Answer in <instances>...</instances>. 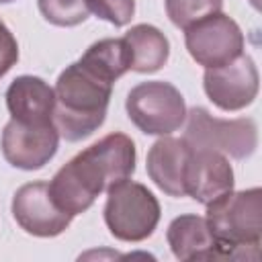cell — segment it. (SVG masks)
I'll list each match as a JSON object with an SVG mask.
<instances>
[{
  "label": "cell",
  "instance_id": "obj_19",
  "mask_svg": "<svg viewBox=\"0 0 262 262\" xmlns=\"http://www.w3.org/2000/svg\"><path fill=\"white\" fill-rule=\"evenodd\" d=\"M90 14L115 25L125 27L135 14V0H84Z\"/></svg>",
  "mask_w": 262,
  "mask_h": 262
},
{
  "label": "cell",
  "instance_id": "obj_12",
  "mask_svg": "<svg viewBox=\"0 0 262 262\" xmlns=\"http://www.w3.org/2000/svg\"><path fill=\"white\" fill-rule=\"evenodd\" d=\"M190 154V145L184 139L162 135L147 151L145 170L151 182L168 196L184 194V166Z\"/></svg>",
  "mask_w": 262,
  "mask_h": 262
},
{
  "label": "cell",
  "instance_id": "obj_4",
  "mask_svg": "<svg viewBox=\"0 0 262 262\" xmlns=\"http://www.w3.org/2000/svg\"><path fill=\"white\" fill-rule=\"evenodd\" d=\"M160 203L154 192L135 180H121L106 190L104 223L121 242H143L160 223Z\"/></svg>",
  "mask_w": 262,
  "mask_h": 262
},
{
  "label": "cell",
  "instance_id": "obj_6",
  "mask_svg": "<svg viewBox=\"0 0 262 262\" xmlns=\"http://www.w3.org/2000/svg\"><path fill=\"white\" fill-rule=\"evenodd\" d=\"M131 123L145 135H170L186 121V104L180 90L164 80L133 86L125 100Z\"/></svg>",
  "mask_w": 262,
  "mask_h": 262
},
{
  "label": "cell",
  "instance_id": "obj_15",
  "mask_svg": "<svg viewBox=\"0 0 262 262\" xmlns=\"http://www.w3.org/2000/svg\"><path fill=\"white\" fill-rule=\"evenodd\" d=\"M129 53H131V70L139 74H154L166 66L170 57V43L166 35L147 23L131 27L123 35Z\"/></svg>",
  "mask_w": 262,
  "mask_h": 262
},
{
  "label": "cell",
  "instance_id": "obj_5",
  "mask_svg": "<svg viewBox=\"0 0 262 262\" xmlns=\"http://www.w3.org/2000/svg\"><path fill=\"white\" fill-rule=\"evenodd\" d=\"M182 139L192 149L219 151L225 158L246 160L258 147V127L250 117L219 119L203 106L186 111Z\"/></svg>",
  "mask_w": 262,
  "mask_h": 262
},
{
  "label": "cell",
  "instance_id": "obj_9",
  "mask_svg": "<svg viewBox=\"0 0 262 262\" xmlns=\"http://www.w3.org/2000/svg\"><path fill=\"white\" fill-rule=\"evenodd\" d=\"M59 133L55 123H20L10 119L4 125L0 147L4 160L18 170H39L57 154Z\"/></svg>",
  "mask_w": 262,
  "mask_h": 262
},
{
  "label": "cell",
  "instance_id": "obj_3",
  "mask_svg": "<svg viewBox=\"0 0 262 262\" xmlns=\"http://www.w3.org/2000/svg\"><path fill=\"white\" fill-rule=\"evenodd\" d=\"M207 207V225L217 242L215 260H258L262 239V190H229Z\"/></svg>",
  "mask_w": 262,
  "mask_h": 262
},
{
  "label": "cell",
  "instance_id": "obj_13",
  "mask_svg": "<svg viewBox=\"0 0 262 262\" xmlns=\"http://www.w3.org/2000/svg\"><path fill=\"white\" fill-rule=\"evenodd\" d=\"M6 106L10 119L20 123H51L55 92L39 76H18L6 90Z\"/></svg>",
  "mask_w": 262,
  "mask_h": 262
},
{
  "label": "cell",
  "instance_id": "obj_1",
  "mask_svg": "<svg viewBox=\"0 0 262 262\" xmlns=\"http://www.w3.org/2000/svg\"><path fill=\"white\" fill-rule=\"evenodd\" d=\"M135 143L125 133H108L61 166L49 184L55 205L72 217L88 211L96 196L135 172Z\"/></svg>",
  "mask_w": 262,
  "mask_h": 262
},
{
  "label": "cell",
  "instance_id": "obj_11",
  "mask_svg": "<svg viewBox=\"0 0 262 262\" xmlns=\"http://www.w3.org/2000/svg\"><path fill=\"white\" fill-rule=\"evenodd\" d=\"M233 168L229 160L211 149H192L184 166V194L209 205L233 190Z\"/></svg>",
  "mask_w": 262,
  "mask_h": 262
},
{
  "label": "cell",
  "instance_id": "obj_17",
  "mask_svg": "<svg viewBox=\"0 0 262 262\" xmlns=\"http://www.w3.org/2000/svg\"><path fill=\"white\" fill-rule=\"evenodd\" d=\"M223 0H166V14L178 29H188L190 25L221 12Z\"/></svg>",
  "mask_w": 262,
  "mask_h": 262
},
{
  "label": "cell",
  "instance_id": "obj_7",
  "mask_svg": "<svg viewBox=\"0 0 262 262\" xmlns=\"http://www.w3.org/2000/svg\"><path fill=\"white\" fill-rule=\"evenodd\" d=\"M184 43L190 57L207 68L223 66L244 53V33L239 25L223 14H211L184 29Z\"/></svg>",
  "mask_w": 262,
  "mask_h": 262
},
{
  "label": "cell",
  "instance_id": "obj_18",
  "mask_svg": "<svg viewBox=\"0 0 262 262\" xmlns=\"http://www.w3.org/2000/svg\"><path fill=\"white\" fill-rule=\"evenodd\" d=\"M37 6L41 16L55 27H76L90 16L84 0H37Z\"/></svg>",
  "mask_w": 262,
  "mask_h": 262
},
{
  "label": "cell",
  "instance_id": "obj_10",
  "mask_svg": "<svg viewBox=\"0 0 262 262\" xmlns=\"http://www.w3.org/2000/svg\"><path fill=\"white\" fill-rule=\"evenodd\" d=\"M12 217L27 233L35 237H55L63 233L72 215L61 211L49 194L47 182H27L12 196Z\"/></svg>",
  "mask_w": 262,
  "mask_h": 262
},
{
  "label": "cell",
  "instance_id": "obj_21",
  "mask_svg": "<svg viewBox=\"0 0 262 262\" xmlns=\"http://www.w3.org/2000/svg\"><path fill=\"white\" fill-rule=\"evenodd\" d=\"M8 2H14V0H0V4H8Z\"/></svg>",
  "mask_w": 262,
  "mask_h": 262
},
{
  "label": "cell",
  "instance_id": "obj_16",
  "mask_svg": "<svg viewBox=\"0 0 262 262\" xmlns=\"http://www.w3.org/2000/svg\"><path fill=\"white\" fill-rule=\"evenodd\" d=\"M82 63H86L90 70L106 78L108 82H117L127 70H131V53L125 43V39H100L92 43L80 57Z\"/></svg>",
  "mask_w": 262,
  "mask_h": 262
},
{
  "label": "cell",
  "instance_id": "obj_20",
  "mask_svg": "<svg viewBox=\"0 0 262 262\" xmlns=\"http://www.w3.org/2000/svg\"><path fill=\"white\" fill-rule=\"evenodd\" d=\"M18 61V43L0 18V78Z\"/></svg>",
  "mask_w": 262,
  "mask_h": 262
},
{
  "label": "cell",
  "instance_id": "obj_14",
  "mask_svg": "<svg viewBox=\"0 0 262 262\" xmlns=\"http://www.w3.org/2000/svg\"><path fill=\"white\" fill-rule=\"evenodd\" d=\"M168 246L178 260H215L217 242L201 215H180L166 231Z\"/></svg>",
  "mask_w": 262,
  "mask_h": 262
},
{
  "label": "cell",
  "instance_id": "obj_8",
  "mask_svg": "<svg viewBox=\"0 0 262 262\" xmlns=\"http://www.w3.org/2000/svg\"><path fill=\"white\" fill-rule=\"evenodd\" d=\"M258 68L248 53H239L235 59L207 68L203 76V88L209 100L221 111H242L250 106L258 94Z\"/></svg>",
  "mask_w": 262,
  "mask_h": 262
},
{
  "label": "cell",
  "instance_id": "obj_2",
  "mask_svg": "<svg viewBox=\"0 0 262 262\" xmlns=\"http://www.w3.org/2000/svg\"><path fill=\"white\" fill-rule=\"evenodd\" d=\"M53 92V123L59 137L66 141H82L104 123L113 82L78 59L57 76Z\"/></svg>",
  "mask_w": 262,
  "mask_h": 262
}]
</instances>
